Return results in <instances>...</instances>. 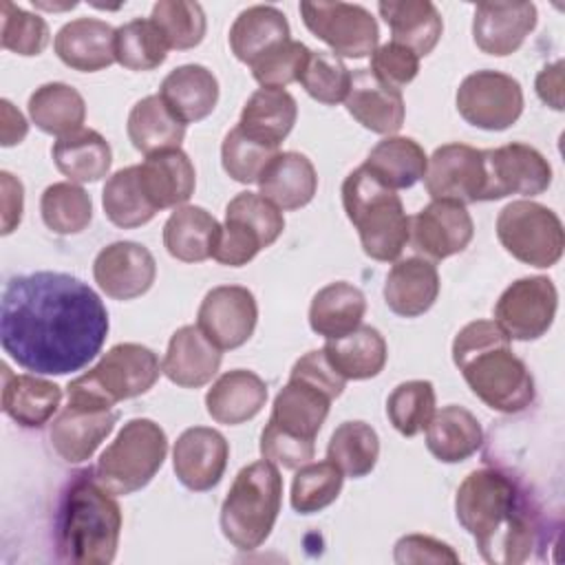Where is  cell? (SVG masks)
<instances>
[{
    "label": "cell",
    "instance_id": "4fadbf2b",
    "mask_svg": "<svg viewBox=\"0 0 565 565\" xmlns=\"http://www.w3.org/2000/svg\"><path fill=\"white\" fill-rule=\"evenodd\" d=\"M556 307V285L547 276H525L503 289L494 305V322L510 340L530 342L547 333Z\"/></svg>",
    "mask_w": 565,
    "mask_h": 565
},
{
    "label": "cell",
    "instance_id": "9f6ffc18",
    "mask_svg": "<svg viewBox=\"0 0 565 565\" xmlns=\"http://www.w3.org/2000/svg\"><path fill=\"white\" fill-rule=\"evenodd\" d=\"M371 71L393 88H404L419 73V57L404 44L386 42L371 53Z\"/></svg>",
    "mask_w": 565,
    "mask_h": 565
},
{
    "label": "cell",
    "instance_id": "8d00e7d4",
    "mask_svg": "<svg viewBox=\"0 0 565 565\" xmlns=\"http://www.w3.org/2000/svg\"><path fill=\"white\" fill-rule=\"evenodd\" d=\"M366 313L364 294L347 282L335 280L316 291L309 305V327L324 340H335L362 324Z\"/></svg>",
    "mask_w": 565,
    "mask_h": 565
},
{
    "label": "cell",
    "instance_id": "d6a6232c",
    "mask_svg": "<svg viewBox=\"0 0 565 565\" xmlns=\"http://www.w3.org/2000/svg\"><path fill=\"white\" fill-rule=\"evenodd\" d=\"M287 15L271 4H254L243 9L230 29V49L234 57L252 66L258 57L280 46L289 38Z\"/></svg>",
    "mask_w": 565,
    "mask_h": 565
},
{
    "label": "cell",
    "instance_id": "4316f807",
    "mask_svg": "<svg viewBox=\"0 0 565 565\" xmlns=\"http://www.w3.org/2000/svg\"><path fill=\"white\" fill-rule=\"evenodd\" d=\"M439 296V271L433 260L424 256H408L395 260L384 282L386 307L402 318H417L426 313Z\"/></svg>",
    "mask_w": 565,
    "mask_h": 565
},
{
    "label": "cell",
    "instance_id": "836d02e7",
    "mask_svg": "<svg viewBox=\"0 0 565 565\" xmlns=\"http://www.w3.org/2000/svg\"><path fill=\"white\" fill-rule=\"evenodd\" d=\"M483 444L479 419L463 406L448 404L426 426V448L441 463H459L472 457Z\"/></svg>",
    "mask_w": 565,
    "mask_h": 565
},
{
    "label": "cell",
    "instance_id": "91938a15",
    "mask_svg": "<svg viewBox=\"0 0 565 565\" xmlns=\"http://www.w3.org/2000/svg\"><path fill=\"white\" fill-rule=\"evenodd\" d=\"M0 181H2V234H11L22 221L24 188H22V181L7 170L0 172Z\"/></svg>",
    "mask_w": 565,
    "mask_h": 565
},
{
    "label": "cell",
    "instance_id": "1f68e13d",
    "mask_svg": "<svg viewBox=\"0 0 565 565\" xmlns=\"http://www.w3.org/2000/svg\"><path fill=\"white\" fill-rule=\"evenodd\" d=\"M221 223L201 205H179L163 225V247L181 263H203L214 256Z\"/></svg>",
    "mask_w": 565,
    "mask_h": 565
},
{
    "label": "cell",
    "instance_id": "e0dca14e",
    "mask_svg": "<svg viewBox=\"0 0 565 565\" xmlns=\"http://www.w3.org/2000/svg\"><path fill=\"white\" fill-rule=\"evenodd\" d=\"M258 322L254 294L241 285H218L210 289L196 311V327L221 351L243 347Z\"/></svg>",
    "mask_w": 565,
    "mask_h": 565
},
{
    "label": "cell",
    "instance_id": "f5cc1de1",
    "mask_svg": "<svg viewBox=\"0 0 565 565\" xmlns=\"http://www.w3.org/2000/svg\"><path fill=\"white\" fill-rule=\"evenodd\" d=\"M49 24L42 15L31 13L13 2H2V49L33 57L49 44Z\"/></svg>",
    "mask_w": 565,
    "mask_h": 565
},
{
    "label": "cell",
    "instance_id": "8fae6325",
    "mask_svg": "<svg viewBox=\"0 0 565 565\" xmlns=\"http://www.w3.org/2000/svg\"><path fill=\"white\" fill-rule=\"evenodd\" d=\"M300 15L305 26L340 60H362L377 49V20L362 4L300 2Z\"/></svg>",
    "mask_w": 565,
    "mask_h": 565
},
{
    "label": "cell",
    "instance_id": "6da1fadb",
    "mask_svg": "<svg viewBox=\"0 0 565 565\" xmlns=\"http://www.w3.org/2000/svg\"><path fill=\"white\" fill-rule=\"evenodd\" d=\"M108 327V311L97 291L71 274L33 271L4 282L0 344L24 371H82L102 351Z\"/></svg>",
    "mask_w": 565,
    "mask_h": 565
},
{
    "label": "cell",
    "instance_id": "7a4b0ae2",
    "mask_svg": "<svg viewBox=\"0 0 565 565\" xmlns=\"http://www.w3.org/2000/svg\"><path fill=\"white\" fill-rule=\"evenodd\" d=\"M455 516L475 539L483 561L516 565L532 558L541 541L536 503L499 468L472 470L455 494Z\"/></svg>",
    "mask_w": 565,
    "mask_h": 565
},
{
    "label": "cell",
    "instance_id": "816d5d0a",
    "mask_svg": "<svg viewBox=\"0 0 565 565\" xmlns=\"http://www.w3.org/2000/svg\"><path fill=\"white\" fill-rule=\"evenodd\" d=\"M278 152V148H271L267 143H260L245 135L238 126L227 130L221 143V163L227 177H232L238 183H256L263 168L269 163V159Z\"/></svg>",
    "mask_w": 565,
    "mask_h": 565
},
{
    "label": "cell",
    "instance_id": "ba28073f",
    "mask_svg": "<svg viewBox=\"0 0 565 565\" xmlns=\"http://www.w3.org/2000/svg\"><path fill=\"white\" fill-rule=\"evenodd\" d=\"M161 373L159 358L152 349L137 342H119L110 347L90 371L71 380L66 395L113 408L121 399L148 393Z\"/></svg>",
    "mask_w": 565,
    "mask_h": 565
},
{
    "label": "cell",
    "instance_id": "cb8c5ba5",
    "mask_svg": "<svg viewBox=\"0 0 565 565\" xmlns=\"http://www.w3.org/2000/svg\"><path fill=\"white\" fill-rule=\"evenodd\" d=\"M331 402L333 397L318 384L289 375V382L274 397L269 424L289 435L316 441L329 415Z\"/></svg>",
    "mask_w": 565,
    "mask_h": 565
},
{
    "label": "cell",
    "instance_id": "6f0895ef",
    "mask_svg": "<svg viewBox=\"0 0 565 565\" xmlns=\"http://www.w3.org/2000/svg\"><path fill=\"white\" fill-rule=\"evenodd\" d=\"M395 563H459V554L426 534H406L395 543Z\"/></svg>",
    "mask_w": 565,
    "mask_h": 565
},
{
    "label": "cell",
    "instance_id": "60d3db41",
    "mask_svg": "<svg viewBox=\"0 0 565 565\" xmlns=\"http://www.w3.org/2000/svg\"><path fill=\"white\" fill-rule=\"evenodd\" d=\"M29 117L35 128L62 139L84 128L86 102L71 84L49 82L31 93Z\"/></svg>",
    "mask_w": 565,
    "mask_h": 565
},
{
    "label": "cell",
    "instance_id": "ee69618b",
    "mask_svg": "<svg viewBox=\"0 0 565 565\" xmlns=\"http://www.w3.org/2000/svg\"><path fill=\"white\" fill-rule=\"evenodd\" d=\"M380 457V437L375 428L362 419L342 422L327 446V459L333 461L344 477H366Z\"/></svg>",
    "mask_w": 565,
    "mask_h": 565
},
{
    "label": "cell",
    "instance_id": "44dd1931",
    "mask_svg": "<svg viewBox=\"0 0 565 565\" xmlns=\"http://www.w3.org/2000/svg\"><path fill=\"white\" fill-rule=\"evenodd\" d=\"M534 26V2H479L472 15V40L483 53L505 57L521 49Z\"/></svg>",
    "mask_w": 565,
    "mask_h": 565
},
{
    "label": "cell",
    "instance_id": "2e32d148",
    "mask_svg": "<svg viewBox=\"0 0 565 565\" xmlns=\"http://www.w3.org/2000/svg\"><path fill=\"white\" fill-rule=\"evenodd\" d=\"M486 161V201H499L510 194L536 196L552 183L550 161L532 146L512 141L483 150Z\"/></svg>",
    "mask_w": 565,
    "mask_h": 565
},
{
    "label": "cell",
    "instance_id": "9c48e42d",
    "mask_svg": "<svg viewBox=\"0 0 565 565\" xmlns=\"http://www.w3.org/2000/svg\"><path fill=\"white\" fill-rule=\"evenodd\" d=\"M285 216L271 201L256 192H238L225 207L214 260L227 267H243L282 234Z\"/></svg>",
    "mask_w": 565,
    "mask_h": 565
},
{
    "label": "cell",
    "instance_id": "7bdbcfd3",
    "mask_svg": "<svg viewBox=\"0 0 565 565\" xmlns=\"http://www.w3.org/2000/svg\"><path fill=\"white\" fill-rule=\"evenodd\" d=\"M102 205L106 218L124 230L141 227L157 214L139 183L137 166L121 168L106 179L102 190Z\"/></svg>",
    "mask_w": 565,
    "mask_h": 565
},
{
    "label": "cell",
    "instance_id": "74e56055",
    "mask_svg": "<svg viewBox=\"0 0 565 565\" xmlns=\"http://www.w3.org/2000/svg\"><path fill=\"white\" fill-rule=\"evenodd\" d=\"M322 351L344 380H371L380 375L388 355L384 335L369 324H360L342 338L327 340Z\"/></svg>",
    "mask_w": 565,
    "mask_h": 565
},
{
    "label": "cell",
    "instance_id": "f546056e",
    "mask_svg": "<svg viewBox=\"0 0 565 565\" xmlns=\"http://www.w3.org/2000/svg\"><path fill=\"white\" fill-rule=\"evenodd\" d=\"M267 402V384L247 369L225 371L205 393L207 415L225 426L254 419Z\"/></svg>",
    "mask_w": 565,
    "mask_h": 565
},
{
    "label": "cell",
    "instance_id": "f1b7e54d",
    "mask_svg": "<svg viewBox=\"0 0 565 565\" xmlns=\"http://www.w3.org/2000/svg\"><path fill=\"white\" fill-rule=\"evenodd\" d=\"M62 402V388L38 373H11L2 364V411L22 428L49 424Z\"/></svg>",
    "mask_w": 565,
    "mask_h": 565
},
{
    "label": "cell",
    "instance_id": "ac0fdd59",
    "mask_svg": "<svg viewBox=\"0 0 565 565\" xmlns=\"http://www.w3.org/2000/svg\"><path fill=\"white\" fill-rule=\"evenodd\" d=\"M475 234V223L463 203L433 199L411 218V243L428 260H444L463 252Z\"/></svg>",
    "mask_w": 565,
    "mask_h": 565
},
{
    "label": "cell",
    "instance_id": "11a10c76",
    "mask_svg": "<svg viewBox=\"0 0 565 565\" xmlns=\"http://www.w3.org/2000/svg\"><path fill=\"white\" fill-rule=\"evenodd\" d=\"M260 457L276 463L285 470H296L313 459L316 455V441L302 439L296 435H289L274 424L267 422V426L260 433Z\"/></svg>",
    "mask_w": 565,
    "mask_h": 565
},
{
    "label": "cell",
    "instance_id": "f6af8a7d",
    "mask_svg": "<svg viewBox=\"0 0 565 565\" xmlns=\"http://www.w3.org/2000/svg\"><path fill=\"white\" fill-rule=\"evenodd\" d=\"M40 214L51 232L71 236L84 232L90 225L93 201L82 185L73 181H60L42 192Z\"/></svg>",
    "mask_w": 565,
    "mask_h": 565
},
{
    "label": "cell",
    "instance_id": "d590c367",
    "mask_svg": "<svg viewBox=\"0 0 565 565\" xmlns=\"http://www.w3.org/2000/svg\"><path fill=\"white\" fill-rule=\"evenodd\" d=\"M377 11L388 24L393 42L408 46L417 57L428 55L444 33L441 13L430 0L380 2Z\"/></svg>",
    "mask_w": 565,
    "mask_h": 565
},
{
    "label": "cell",
    "instance_id": "ab89813d",
    "mask_svg": "<svg viewBox=\"0 0 565 565\" xmlns=\"http://www.w3.org/2000/svg\"><path fill=\"white\" fill-rule=\"evenodd\" d=\"M382 185L391 190L413 188L426 174L428 157L411 137H384L377 141L362 163Z\"/></svg>",
    "mask_w": 565,
    "mask_h": 565
},
{
    "label": "cell",
    "instance_id": "83f0119b",
    "mask_svg": "<svg viewBox=\"0 0 565 565\" xmlns=\"http://www.w3.org/2000/svg\"><path fill=\"white\" fill-rule=\"evenodd\" d=\"M115 31L99 18H75L55 33L53 49L66 66L95 73L115 62Z\"/></svg>",
    "mask_w": 565,
    "mask_h": 565
},
{
    "label": "cell",
    "instance_id": "b9f144b4",
    "mask_svg": "<svg viewBox=\"0 0 565 565\" xmlns=\"http://www.w3.org/2000/svg\"><path fill=\"white\" fill-rule=\"evenodd\" d=\"M126 132L130 143L148 157L152 152L181 148V141L185 137V124L174 117V113L157 93L139 99L130 108Z\"/></svg>",
    "mask_w": 565,
    "mask_h": 565
},
{
    "label": "cell",
    "instance_id": "e575fe53",
    "mask_svg": "<svg viewBox=\"0 0 565 565\" xmlns=\"http://www.w3.org/2000/svg\"><path fill=\"white\" fill-rule=\"evenodd\" d=\"M298 117V104L285 88H258L241 110L238 128L252 139L278 148L291 132Z\"/></svg>",
    "mask_w": 565,
    "mask_h": 565
},
{
    "label": "cell",
    "instance_id": "3957f363",
    "mask_svg": "<svg viewBox=\"0 0 565 565\" xmlns=\"http://www.w3.org/2000/svg\"><path fill=\"white\" fill-rule=\"evenodd\" d=\"M452 362L470 391L492 411L516 415L536 397L530 369L514 355L510 338L494 320H475L459 329Z\"/></svg>",
    "mask_w": 565,
    "mask_h": 565
},
{
    "label": "cell",
    "instance_id": "f35d334b",
    "mask_svg": "<svg viewBox=\"0 0 565 565\" xmlns=\"http://www.w3.org/2000/svg\"><path fill=\"white\" fill-rule=\"evenodd\" d=\"M51 157L55 168L73 183H95L108 174L113 163L110 143L93 128L57 139Z\"/></svg>",
    "mask_w": 565,
    "mask_h": 565
},
{
    "label": "cell",
    "instance_id": "52a82bcc",
    "mask_svg": "<svg viewBox=\"0 0 565 565\" xmlns=\"http://www.w3.org/2000/svg\"><path fill=\"white\" fill-rule=\"evenodd\" d=\"M168 455L166 430L148 419H128L117 437L106 446L95 466L97 481L115 497L146 488L159 472Z\"/></svg>",
    "mask_w": 565,
    "mask_h": 565
},
{
    "label": "cell",
    "instance_id": "484cf974",
    "mask_svg": "<svg viewBox=\"0 0 565 565\" xmlns=\"http://www.w3.org/2000/svg\"><path fill=\"white\" fill-rule=\"evenodd\" d=\"M258 194L271 201L278 210L291 212L305 207L316 190L318 174L311 159L296 150L276 152L258 177Z\"/></svg>",
    "mask_w": 565,
    "mask_h": 565
},
{
    "label": "cell",
    "instance_id": "94428289",
    "mask_svg": "<svg viewBox=\"0 0 565 565\" xmlns=\"http://www.w3.org/2000/svg\"><path fill=\"white\" fill-rule=\"evenodd\" d=\"M536 95L554 110H563V62L547 64L536 75Z\"/></svg>",
    "mask_w": 565,
    "mask_h": 565
},
{
    "label": "cell",
    "instance_id": "277c9868",
    "mask_svg": "<svg viewBox=\"0 0 565 565\" xmlns=\"http://www.w3.org/2000/svg\"><path fill=\"white\" fill-rule=\"evenodd\" d=\"M121 534V508L93 470L75 475L64 488L55 514L57 556L77 565L115 561Z\"/></svg>",
    "mask_w": 565,
    "mask_h": 565
},
{
    "label": "cell",
    "instance_id": "7402d4cb",
    "mask_svg": "<svg viewBox=\"0 0 565 565\" xmlns=\"http://www.w3.org/2000/svg\"><path fill=\"white\" fill-rule=\"evenodd\" d=\"M344 106L366 130L386 137L402 128L406 115L402 90L382 82L371 68H355L351 73Z\"/></svg>",
    "mask_w": 565,
    "mask_h": 565
},
{
    "label": "cell",
    "instance_id": "30bf717a",
    "mask_svg": "<svg viewBox=\"0 0 565 565\" xmlns=\"http://www.w3.org/2000/svg\"><path fill=\"white\" fill-rule=\"evenodd\" d=\"M497 238L512 258L539 269L556 265L565 247V232L556 212L530 199L512 201L499 212Z\"/></svg>",
    "mask_w": 565,
    "mask_h": 565
},
{
    "label": "cell",
    "instance_id": "681fc988",
    "mask_svg": "<svg viewBox=\"0 0 565 565\" xmlns=\"http://www.w3.org/2000/svg\"><path fill=\"white\" fill-rule=\"evenodd\" d=\"M150 20L159 26L172 51L199 46L207 29L203 7L192 0H159L152 7Z\"/></svg>",
    "mask_w": 565,
    "mask_h": 565
},
{
    "label": "cell",
    "instance_id": "9a60e30c",
    "mask_svg": "<svg viewBox=\"0 0 565 565\" xmlns=\"http://www.w3.org/2000/svg\"><path fill=\"white\" fill-rule=\"evenodd\" d=\"M117 417L115 408L66 395V406L49 424L51 446L66 463H82L113 433Z\"/></svg>",
    "mask_w": 565,
    "mask_h": 565
},
{
    "label": "cell",
    "instance_id": "f907efd6",
    "mask_svg": "<svg viewBox=\"0 0 565 565\" xmlns=\"http://www.w3.org/2000/svg\"><path fill=\"white\" fill-rule=\"evenodd\" d=\"M298 82L302 84L307 95L313 97L316 102L335 106L344 102L349 93L351 71L338 55L327 51H311Z\"/></svg>",
    "mask_w": 565,
    "mask_h": 565
},
{
    "label": "cell",
    "instance_id": "5b68a950",
    "mask_svg": "<svg viewBox=\"0 0 565 565\" xmlns=\"http://www.w3.org/2000/svg\"><path fill=\"white\" fill-rule=\"evenodd\" d=\"M342 205L364 254L380 263H395L411 238V216L397 192L360 166L342 183Z\"/></svg>",
    "mask_w": 565,
    "mask_h": 565
},
{
    "label": "cell",
    "instance_id": "680465c9",
    "mask_svg": "<svg viewBox=\"0 0 565 565\" xmlns=\"http://www.w3.org/2000/svg\"><path fill=\"white\" fill-rule=\"evenodd\" d=\"M289 375H298V377H305L313 384H318L320 388H324L333 399L342 395L344 386H347V380L329 364L327 355L322 349H316V351H309L305 353L302 358H298L291 366V373Z\"/></svg>",
    "mask_w": 565,
    "mask_h": 565
},
{
    "label": "cell",
    "instance_id": "4dcf8cb0",
    "mask_svg": "<svg viewBox=\"0 0 565 565\" xmlns=\"http://www.w3.org/2000/svg\"><path fill=\"white\" fill-rule=\"evenodd\" d=\"M159 97L185 126L205 119L218 102V82L203 64H181L170 71L161 86Z\"/></svg>",
    "mask_w": 565,
    "mask_h": 565
},
{
    "label": "cell",
    "instance_id": "7c38bea8",
    "mask_svg": "<svg viewBox=\"0 0 565 565\" xmlns=\"http://www.w3.org/2000/svg\"><path fill=\"white\" fill-rule=\"evenodd\" d=\"M457 113L475 128L505 130L523 113V88L516 77L483 68L466 75L455 95Z\"/></svg>",
    "mask_w": 565,
    "mask_h": 565
},
{
    "label": "cell",
    "instance_id": "c3c4849f",
    "mask_svg": "<svg viewBox=\"0 0 565 565\" xmlns=\"http://www.w3.org/2000/svg\"><path fill=\"white\" fill-rule=\"evenodd\" d=\"M435 415V386L428 380H408L397 384L386 399V417L404 437L426 430Z\"/></svg>",
    "mask_w": 565,
    "mask_h": 565
},
{
    "label": "cell",
    "instance_id": "bcb514c9",
    "mask_svg": "<svg viewBox=\"0 0 565 565\" xmlns=\"http://www.w3.org/2000/svg\"><path fill=\"white\" fill-rule=\"evenodd\" d=\"M168 51L163 33L150 18H135L115 31V62L128 71H154Z\"/></svg>",
    "mask_w": 565,
    "mask_h": 565
},
{
    "label": "cell",
    "instance_id": "603a6c76",
    "mask_svg": "<svg viewBox=\"0 0 565 565\" xmlns=\"http://www.w3.org/2000/svg\"><path fill=\"white\" fill-rule=\"evenodd\" d=\"M221 360V349L210 342L196 324H183L168 342L161 371L177 386L199 388L212 382L218 373Z\"/></svg>",
    "mask_w": 565,
    "mask_h": 565
},
{
    "label": "cell",
    "instance_id": "db71d44e",
    "mask_svg": "<svg viewBox=\"0 0 565 565\" xmlns=\"http://www.w3.org/2000/svg\"><path fill=\"white\" fill-rule=\"evenodd\" d=\"M311 49L298 40H287L258 57L249 68L260 88H285L300 79Z\"/></svg>",
    "mask_w": 565,
    "mask_h": 565
},
{
    "label": "cell",
    "instance_id": "d4e9b609",
    "mask_svg": "<svg viewBox=\"0 0 565 565\" xmlns=\"http://www.w3.org/2000/svg\"><path fill=\"white\" fill-rule=\"evenodd\" d=\"M137 170L139 183L157 212L185 205L194 194V163L181 148L152 152L137 166Z\"/></svg>",
    "mask_w": 565,
    "mask_h": 565
},
{
    "label": "cell",
    "instance_id": "d6986e66",
    "mask_svg": "<svg viewBox=\"0 0 565 565\" xmlns=\"http://www.w3.org/2000/svg\"><path fill=\"white\" fill-rule=\"evenodd\" d=\"M93 278L108 298L132 300L152 287L157 263L150 249L141 243L117 241L95 256Z\"/></svg>",
    "mask_w": 565,
    "mask_h": 565
},
{
    "label": "cell",
    "instance_id": "6125c7cd",
    "mask_svg": "<svg viewBox=\"0 0 565 565\" xmlns=\"http://www.w3.org/2000/svg\"><path fill=\"white\" fill-rule=\"evenodd\" d=\"M2 106V126H0V135H2V146L9 148V146H15L20 143L26 132H29V124L24 119V115L9 102V99H2L0 102Z\"/></svg>",
    "mask_w": 565,
    "mask_h": 565
},
{
    "label": "cell",
    "instance_id": "5bb4252c",
    "mask_svg": "<svg viewBox=\"0 0 565 565\" xmlns=\"http://www.w3.org/2000/svg\"><path fill=\"white\" fill-rule=\"evenodd\" d=\"M486 161L483 150L468 143H444L428 157L424 185L430 199L477 203L486 201Z\"/></svg>",
    "mask_w": 565,
    "mask_h": 565
},
{
    "label": "cell",
    "instance_id": "7dc6e473",
    "mask_svg": "<svg viewBox=\"0 0 565 565\" xmlns=\"http://www.w3.org/2000/svg\"><path fill=\"white\" fill-rule=\"evenodd\" d=\"M342 483L344 475L333 461H307L305 466L296 468L289 494L291 508L298 514L320 512L340 497Z\"/></svg>",
    "mask_w": 565,
    "mask_h": 565
},
{
    "label": "cell",
    "instance_id": "ffe728a7",
    "mask_svg": "<svg viewBox=\"0 0 565 565\" xmlns=\"http://www.w3.org/2000/svg\"><path fill=\"white\" fill-rule=\"evenodd\" d=\"M230 459V444L216 430L207 426L185 428L172 448V468L177 479L194 492L212 490Z\"/></svg>",
    "mask_w": 565,
    "mask_h": 565
},
{
    "label": "cell",
    "instance_id": "8992f818",
    "mask_svg": "<svg viewBox=\"0 0 565 565\" xmlns=\"http://www.w3.org/2000/svg\"><path fill=\"white\" fill-rule=\"evenodd\" d=\"M282 505V477L276 463L260 459L234 477L221 505V532L241 552L258 550L271 534Z\"/></svg>",
    "mask_w": 565,
    "mask_h": 565
}]
</instances>
